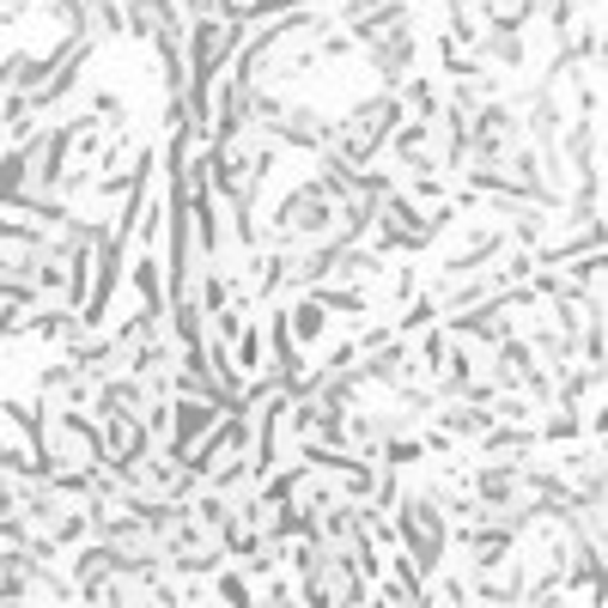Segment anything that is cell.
Segmentation results:
<instances>
[{
  "mask_svg": "<svg viewBox=\"0 0 608 608\" xmlns=\"http://www.w3.org/2000/svg\"><path fill=\"white\" fill-rule=\"evenodd\" d=\"M396 511V535H401V554L413 559L420 572H438V559H444V542H450V530H444V505H438L432 493H413V499H401V505H389Z\"/></svg>",
  "mask_w": 608,
  "mask_h": 608,
  "instance_id": "cell-1",
  "label": "cell"
},
{
  "mask_svg": "<svg viewBox=\"0 0 608 608\" xmlns=\"http://www.w3.org/2000/svg\"><path fill=\"white\" fill-rule=\"evenodd\" d=\"M396 116H401V97H371V104H359L347 122H340V134H335V146H328V158H340V165L359 170L365 158L384 146V134L396 128Z\"/></svg>",
  "mask_w": 608,
  "mask_h": 608,
  "instance_id": "cell-2",
  "label": "cell"
},
{
  "mask_svg": "<svg viewBox=\"0 0 608 608\" xmlns=\"http://www.w3.org/2000/svg\"><path fill=\"white\" fill-rule=\"evenodd\" d=\"M328 231H335V201L323 195V182H298L280 207L274 243H323Z\"/></svg>",
  "mask_w": 608,
  "mask_h": 608,
  "instance_id": "cell-3",
  "label": "cell"
},
{
  "mask_svg": "<svg viewBox=\"0 0 608 608\" xmlns=\"http://www.w3.org/2000/svg\"><path fill=\"white\" fill-rule=\"evenodd\" d=\"M371 61H377V73H384L389 85H401V73H408V61H413V36H408V12H401V19H389L384 31L371 36Z\"/></svg>",
  "mask_w": 608,
  "mask_h": 608,
  "instance_id": "cell-4",
  "label": "cell"
},
{
  "mask_svg": "<svg viewBox=\"0 0 608 608\" xmlns=\"http://www.w3.org/2000/svg\"><path fill=\"white\" fill-rule=\"evenodd\" d=\"M24 201V140H12V153L0 158V207Z\"/></svg>",
  "mask_w": 608,
  "mask_h": 608,
  "instance_id": "cell-5",
  "label": "cell"
},
{
  "mask_svg": "<svg viewBox=\"0 0 608 608\" xmlns=\"http://www.w3.org/2000/svg\"><path fill=\"white\" fill-rule=\"evenodd\" d=\"M286 328H292V340H316V335H323V304H316V298H298V304L286 311Z\"/></svg>",
  "mask_w": 608,
  "mask_h": 608,
  "instance_id": "cell-6",
  "label": "cell"
},
{
  "mask_svg": "<svg viewBox=\"0 0 608 608\" xmlns=\"http://www.w3.org/2000/svg\"><path fill=\"white\" fill-rule=\"evenodd\" d=\"M134 280H140V298H146V311H165V286H158V255H140V268H134Z\"/></svg>",
  "mask_w": 608,
  "mask_h": 608,
  "instance_id": "cell-7",
  "label": "cell"
},
{
  "mask_svg": "<svg viewBox=\"0 0 608 608\" xmlns=\"http://www.w3.org/2000/svg\"><path fill=\"white\" fill-rule=\"evenodd\" d=\"M19 328H24V304H19V298H12V304H0V340H7V335H19Z\"/></svg>",
  "mask_w": 608,
  "mask_h": 608,
  "instance_id": "cell-8",
  "label": "cell"
}]
</instances>
